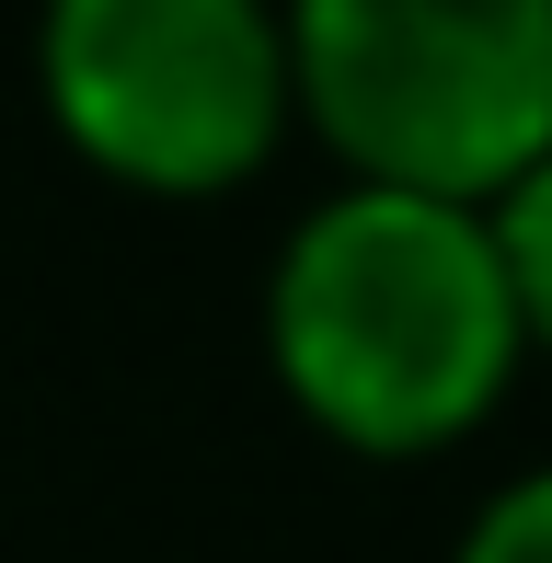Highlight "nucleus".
Listing matches in <instances>:
<instances>
[{
  "label": "nucleus",
  "mask_w": 552,
  "mask_h": 563,
  "mask_svg": "<svg viewBox=\"0 0 552 563\" xmlns=\"http://www.w3.org/2000/svg\"><path fill=\"white\" fill-rule=\"evenodd\" d=\"M288 115L345 185L495 208L552 150V0H276Z\"/></svg>",
  "instance_id": "f03ea898"
},
{
  "label": "nucleus",
  "mask_w": 552,
  "mask_h": 563,
  "mask_svg": "<svg viewBox=\"0 0 552 563\" xmlns=\"http://www.w3.org/2000/svg\"><path fill=\"white\" fill-rule=\"evenodd\" d=\"M265 368L357 460L461 449L530 368L484 208L391 185H334L299 208L265 276Z\"/></svg>",
  "instance_id": "f257e3e1"
},
{
  "label": "nucleus",
  "mask_w": 552,
  "mask_h": 563,
  "mask_svg": "<svg viewBox=\"0 0 552 563\" xmlns=\"http://www.w3.org/2000/svg\"><path fill=\"white\" fill-rule=\"evenodd\" d=\"M35 92L128 196H231L299 126L276 0H46Z\"/></svg>",
  "instance_id": "7ed1b4c3"
},
{
  "label": "nucleus",
  "mask_w": 552,
  "mask_h": 563,
  "mask_svg": "<svg viewBox=\"0 0 552 563\" xmlns=\"http://www.w3.org/2000/svg\"><path fill=\"white\" fill-rule=\"evenodd\" d=\"M484 242H495V276H507V311H518V345L552 356V150L518 173L507 196L484 208Z\"/></svg>",
  "instance_id": "20e7f679"
},
{
  "label": "nucleus",
  "mask_w": 552,
  "mask_h": 563,
  "mask_svg": "<svg viewBox=\"0 0 552 563\" xmlns=\"http://www.w3.org/2000/svg\"><path fill=\"white\" fill-rule=\"evenodd\" d=\"M449 563H552V460L518 472V483H495V495L461 518Z\"/></svg>",
  "instance_id": "39448f33"
}]
</instances>
